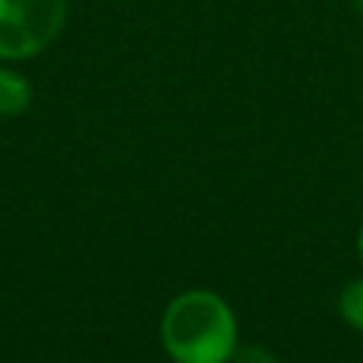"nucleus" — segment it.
I'll use <instances>...</instances> for the list:
<instances>
[{
	"instance_id": "f257e3e1",
	"label": "nucleus",
	"mask_w": 363,
	"mask_h": 363,
	"mask_svg": "<svg viewBox=\"0 0 363 363\" xmlns=\"http://www.w3.org/2000/svg\"><path fill=\"white\" fill-rule=\"evenodd\" d=\"M163 347L176 363H230L236 357V315L213 290H185L163 313Z\"/></svg>"
},
{
	"instance_id": "f03ea898",
	"label": "nucleus",
	"mask_w": 363,
	"mask_h": 363,
	"mask_svg": "<svg viewBox=\"0 0 363 363\" xmlns=\"http://www.w3.org/2000/svg\"><path fill=\"white\" fill-rule=\"evenodd\" d=\"M67 0H0V57H35L57 38Z\"/></svg>"
},
{
	"instance_id": "7ed1b4c3",
	"label": "nucleus",
	"mask_w": 363,
	"mask_h": 363,
	"mask_svg": "<svg viewBox=\"0 0 363 363\" xmlns=\"http://www.w3.org/2000/svg\"><path fill=\"white\" fill-rule=\"evenodd\" d=\"M32 86L23 74L0 67V118H16L29 108Z\"/></svg>"
},
{
	"instance_id": "20e7f679",
	"label": "nucleus",
	"mask_w": 363,
	"mask_h": 363,
	"mask_svg": "<svg viewBox=\"0 0 363 363\" xmlns=\"http://www.w3.org/2000/svg\"><path fill=\"white\" fill-rule=\"evenodd\" d=\"M338 313L351 328L363 332V277L351 281L338 296Z\"/></svg>"
},
{
	"instance_id": "39448f33",
	"label": "nucleus",
	"mask_w": 363,
	"mask_h": 363,
	"mask_svg": "<svg viewBox=\"0 0 363 363\" xmlns=\"http://www.w3.org/2000/svg\"><path fill=\"white\" fill-rule=\"evenodd\" d=\"M357 255H360V264H363V223H360V233H357Z\"/></svg>"
},
{
	"instance_id": "423d86ee",
	"label": "nucleus",
	"mask_w": 363,
	"mask_h": 363,
	"mask_svg": "<svg viewBox=\"0 0 363 363\" xmlns=\"http://www.w3.org/2000/svg\"><path fill=\"white\" fill-rule=\"evenodd\" d=\"M354 4H357V10H360V13H363V0H354Z\"/></svg>"
}]
</instances>
